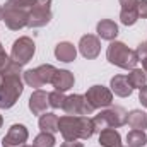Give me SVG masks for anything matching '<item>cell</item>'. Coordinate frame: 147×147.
<instances>
[{
	"label": "cell",
	"instance_id": "6da1fadb",
	"mask_svg": "<svg viewBox=\"0 0 147 147\" xmlns=\"http://www.w3.org/2000/svg\"><path fill=\"white\" fill-rule=\"evenodd\" d=\"M21 74H22L21 65H17L16 62H10L9 67L3 72H0V108L2 110L12 108L21 98L24 91Z\"/></svg>",
	"mask_w": 147,
	"mask_h": 147
},
{
	"label": "cell",
	"instance_id": "7a4b0ae2",
	"mask_svg": "<svg viewBox=\"0 0 147 147\" xmlns=\"http://www.w3.org/2000/svg\"><path fill=\"white\" fill-rule=\"evenodd\" d=\"M58 132L65 140H87L94 135V123L89 116L63 115L58 118Z\"/></svg>",
	"mask_w": 147,
	"mask_h": 147
},
{
	"label": "cell",
	"instance_id": "3957f363",
	"mask_svg": "<svg viewBox=\"0 0 147 147\" xmlns=\"http://www.w3.org/2000/svg\"><path fill=\"white\" fill-rule=\"evenodd\" d=\"M34 2L36 0H7L3 5V17H2L5 26L12 31L26 28Z\"/></svg>",
	"mask_w": 147,
	"mask_h": 147
},
{
	"label": "cell",
	"instance_id": "277c9868",
	"mask_svg": "<svg viewBox=\"0 0 147 147\" xmlns=\"http://www.w3.org/2000/svg\"><path fill=\"white\" fill-rule=\"evenodd\" d=\"M106 58L111 65H116L125 70H132L139 63V55L135 50H130L121 41H113L106 50Z\"/></svg>",
	"mask_w": 147,
	"mask_h": 147
},
{
	"label": "cell",
	"instance_id": "5b68a950",
	"mask_svg": "<svg viewBox=\"0 0 147 147\" xmlns=\"http://www.w3.org/2000/svg\"><path fill=\"white\" fill-rule=\"evenodd\" d=\"M94 132H101L106 128H120L127 123V111L121 106H108V110L101 111L92 118Z\"/></svg>",
	"mask_w": 147,
	"mask_h": 147
},
{
	"label": "cell",
	"instance_id": "8992f818",
	"mask_svg": "<svg viewBox=\"0 0 147 147\" xmlns=\"http://www.w3.org/2000/svg\"><path fill=\"white\" fill-rule=\"evenodd\" d=\"M36 53V45L31 38L28 36H21L19 39L14 41L12 45V51H10V60L16 62L17 65H26L31 62V58Z\"/></svg>",
	"mask_w": 147,
	"mask_h": 147
},
{
	"label": "cell",
	"instance_id": "52a82bcc",
	"mask_svg": "<svg viewBox=\"0 0 147 147\" xmlns=\"http://www.w3.org/2000/svg\"><path fill=\"white\" fill-rule=\"evenodd\" d=\"M51 21V0H36L31 14L28 28H43Z\"/></svg>",
	"mask_w": 147,
	"mask_h": 147
},
{
	"label": "cell",
	"instance_id": "ba28073f",
	"mask_svg": "<svg viewBox=\"0 0 147 147\" xmlns=\"http://www.w3.org/2000/svg\"><path fill=\"white\" fill-rule=\"evenodd\" d=\"M84 96H86V101L91 105L92 110L108 108L113 103V92H111V89L105 87V86H92L87 89V92Z\"/></svg>",
	"mask_w": 147,
	"mask_h": 147
},
{
	"label": "cell",
	"instance_id": "9c48e42d",
	"mask_svg": "<svg viewBox=\"0 0 147 147\" xmlns=\"http://www.w3.org/2000/svg\"><path fill=\"white\" fill-rule=\"evenodd\" d=\"M63 111L67 115H74V116H89V115H92L94 110L86 101L84 94H72V96H67V99L63 103Z\"/></svg>",
	"mask_w": 147,
	"mask_h": 147
},
{
	"label": "cell",
	"instance_id": "30bf717a",
	"mask_svg": "<svg viewBox=\"0 0 147 147\" xmlns=\"http://www.w3.org/2000/svg\"><path fill=\"white\" fill-rule=\"evenodd\" d=\"M28 137H29V132L24 125L21 123H14L7 135L3 137L2 140V146L3 147H26V142H28Z\"/></svg>",
	"mask_w": 147,
	"mask_h": 147
},
{
	"label": "cell",
	"instance_id": "8fae6325",
	"mask_svg": "<svg viewBox=\"0 0 147 147\" xmlns=\"http://www.w3.org/2000/svg\"><path fill=\"white\" fill-rule=\"evenodd\" d=\"M79 51L84 58L87 60H94L98 58L99 51H101V41L99 38L94 36V34H86V36L80 38L79 41Z\"/></svg>",
	"mask_w": 147,
	"mask_h": 147
},
{
	"label": "cell",
	"instance_id": "7c38bea8",
	"mask_svg": "<svg viewBox=\"0 0 147 147\" xmlns=\"http://www.w3.org/2000/svg\"><path fill=\"white\" fill-rule=\"evenodd\" d=\"M110 87H111V92H115L120 98H128L134 92V87L130 86L127 75H115L110 82Z\"/></svg>",
	"mask_w": 147,
	"mask_h": 147
},
{
	"label": "cell",
	"instance_id": "4fadbf2b",
	"mask_svg": "<svg viewBox=\"0 0 147 147\" xmlns=\"http://www.w3.org/2000/svg\"><path fill=\"white\" fill-rule=\"evenodd\" d=\"M46 106H50L48 103V94L41 89H36L31 98H29V110L33 115H43L46 111Z\"/></svg>",
	"mask_w": 147,
	"mask_h": 147
},
{
	"label": "cell",
	"instance_id": "5bb4252c",
	"mask_svg": "<svg viewBox=\"0 0 147 147\" xmlns=\"http://www.w3.org/2000/svg\"><path fill=\"white\" fill-rule=\"evenodd\" d=\"M74 82H75V79H74V74L69 72V70H58L57 69V72L53 75V80H51V84H53V87L57 89V91H69L70 87H74Z\"/></svg>",
	"mask_w": 147,
	"mask_h": 147
},
{
	"label": "cell",
	"instance_id": "9a60e30c",
	"mask_svg": "<svg viewBox=\"0 0 147 147\" xmlns=\"http://www.w3.org/2000/svg\"><path fill=\"white\" fill-rule=\"evenodd\" d=\"M55 57L60 62L70 63V62L75 60V57H77V48L74 46L72 43H69V41H62V43H58L55 46Z\"/></svg>",
	"mask_w": 147,
	"mask_h": 147
},
{
	"label": "cell",
	"instance_id": "2e32d148",
	"mask_svg": "<svg viewBox=\"0 0 147 147\" xmlns=\"http://www.w3.org/2000/svg\"><path fill=\"white\" fill-rule=\"evenodd\" d=\"M96 31H98V36L101 38V39H108V41H113V39H116V36H118V26L111 19L99 21L98 26H96Z\"/></svg>",
	"mask_w": 147,
	"mask_h": 147
},
{
	"label": "cell",
	"instance_id": "e0dca14e",
	"mask_svg": "<svg viewBox=\"0 0 147 147\" xmlns=\"http://www.w3.org/2000/svg\"><path fill=\"white\" fill-rule=\"evenodd\" d=\"M99 144L103 147H121V137L118 130L115 128H106L99 132Z\"/></svg>",
	"mask_w": 147,
	"mask_h": 147
},
{
	"label": "cell",
	"instance_id": "ac0fdd59",
	"mask_svg": "<svg viewBox=\"0 0 147 147\" xmlns=\"http://www.w3.org/2000/svg\"><path fill=\"white\" fill-rule=\"evenodd\" d=\"M127 123L134 130H146L147 128V113L140 110H132L127 113Z\"/></svg>",
	"mask_w": 147,
	"mask_h": 147
},
{
	"label": "cell",
	"instance_id": "d6986e66",
	"mask_svg": "<svg viewBox=\"0 0 147 147\" xmlns=\"http://www.w3.org/2000/svg\"><path fill=\"white\" fill-rule=\"evenodd\" d=\"M39 128L41 132H50L55 134L58 132V116L55 113H45L39 118Z\"/></svg>",
	"mask_w": 147,
	"mask_h": 147
},
{
	"label": "cell",
	"instance_id": "ffe728a7",
	"mask_svg": "<svg viewBox=\"0 0 147 147\" xmlns=\"http://www.w3.org/2000/svg\"><path fill=\"white\" fill-rule=\"evenodd\" d=\"M127 79H128V82H130V86L134 87V89H140V87H144L147 82V74L142 70V69H132L130 74L127 75Z\"/></svg>",
	"mask_w": 147,
	"mask_h": 147
},
{
	"label": "cell",
	"instance_id": "44dd1931",
	"mask_svg": "<svg viewBox=\"0 0 147 147\" xmlns=\"http://www.w3.org/2000/svg\"><path fill=\"white\" fill-rule=\"evenodd\" d=\"M127 142L128 147H144L147 144V135L144 134V130H132L127 135Z\"/></svg>",
	"mask_w": 147,
	"mask_h": 147
},
{
	"label": "cell",
	"instance_id": "7402d4cb",
	"mask_svg": "<svg viewBox=\"0 0 147 147\" xmlns=\"http://www.w3.org/2000/svg\"><path fill=\"white\" fill-rule=\"evenodd\" d=\"M36 72H38V75H39V79H41L43 84H51L57 69H55L53 65H50V63H45V65H39V67H38Z\"/></svg>",
	"mask_w": 147,
	"mask_h": 147
},
{
	"label": "cell",
	"instance_id": "603a6c76",
	"mask_svg": "<svg viewBox=\"0 0 147 147\" xmlns=\"http://www.w3.org/2000/svg\"><path fill=\"white\" fill-rule=\"evenodd\" d=\"M55 135L53 134H50V132H41L39 135L34 137V142H33V146L36 147H55Z\"/></svg>",
	"mask_w": 147,
	"mask_h": 147
},
{
	"label": "cell",
	"instance_id": "cb8c5ba5",
	"mask_svg": "<svg viewBox=\"0 0 147 147\" xmlns=\"http://www.w3.org/2000/svg\"><path fill=\"white\" fill-rule=\"evenodd\" d=\"M24 75V82L29 86V87H34V89H39L41 86H43V82H41V79H39V75H38L36 69H31V70H26V72L22 74Z\"/></svg>",
	"mask_w": 147,
	"mask_h": 147
},
{
	"label": "cell",
	"instance_id": "d4e9b609",
	"mask_svg": "<svg viewBox=\"0 0 147 147\" xmlns=\"http://www.w3.org/2000/svg\"><path fill=\"white\" fill-rule=\"evenodd\" d=\"M65 99H67V96L63 94V91H57L55 89L53 92L48 94V103H50L51 108H63Z\"/></svg>",
	"mask_w": 147,
	"mask_h": 147
},
{
	"label": "cell",
	"instance_id": "484cf974",
	"mask_svg": "<svg viewBox=\"0 0 147 147\" xmlns=\"http://www.w3.org/2000/svg\"><path fill=\"white\" fill-rule=\"evenodd\" d=\"M137 19H139L137 9H130V10H121V12H120V21H121V24H125V26H134V24L137 22Z\"/></svg>",
	"mask_w": 147,
	"mask_h": 147
},
{
	"label": "cell",
	"instance_id": "4316f807",
	"mask_svg": "<svg viewBox=\"0 0 147 147\" xmlns=\"http://www.w3.org/2000/svg\"><path fill=\"white\" fill-rule=\"evenodd\" d=\"M137 55H139V62H142V67H144V72L147 74V41H142L139 46H137Z\"/></svg>",
	"mask_w": 147,
	"mask_h": 147
},
{
	"label": "cell",
	"instance_id": "83f0119b",
	"mask_svg": "<svg viewBox=\"0 0 147 147\" xmlns=\"http://www.w3.org/2000/svg\"><path fill=\"white\" fill-rule=\"evenodd\" d=\"M12 60H10V57H7V53H5V50H3V46L0 45V72H3L7 67H9V63H10Z\"/></svg>",
	"mask_w": 147,
	"mask_h": 147
},
{
	"label": "cell",
	"instance_id": "f1b7e54d",
	"mask_svg": "<svg viewBox=\"0 0 147 147\" xmlns=\"http://www.w3.org/2000/svg\"><path fill=\"white\" fill-rule=\"evenodd\" d=\"M137 12H139V17L147 19V0H139V3H137Z\"/></svg>",
	"mask_w": 147,
	"mask_h": 147
},
{
	"label": "cell",
	"instance_id": "f546056e",
	"mask_svg": "<svg viewBox=\"0 0 147 147\" xmlns=\"http://www.w3.org/2000/svg\"><path fill=\"white\" fill-rule=\"evenodd\" d=\"M139 0H120L121 10H130V9H137Z\"/></svg>",
	"mask_w": 147,
	"mask_h": 147
},
{
	"label": "cell",
	"instance_id": "4dcf8cb0",
	"mask_svg": "<svg viewBox=\"0 0 147 147\" xmlns=\"http://www.w3.org/2000/svg\"><path fill=\"white\" fill-rule=\"evenodd\" d=\"M139 101L142 103V106L147 108V84L144 87H140V92H139Z\"/></svg>",
	"mask_w": 147,
	"mask_h": 147
},
{
	"label": "cell",
	"instance_id": "1f68e13d",
	"mask_svg": "<svg viewBox=\"0 0 147 147\" xmlns=\"http://www.w3.org/2000/svg\"><path fill=\"white\" fill-rule=\"evenodd\" d=\"M60 147H84L82 142H77V140H65Z\"/></svg>",
	"mask_w": 147,
	"mask_h": 147
},
{
	"label": "cell",
	"instance_id": "d6a6232c",
	"mask_svg": "<svg viewBox=\"0 0 147 147\" xmlns=\"http://www.w3.org/2000/svg\"><path fill=\"white\" fill-rule=\"evenodd\" d=\"M2 17H3V7L0 5V21H2Z\"/></svg>",
	"mask_w": 147,
	"mask_h": 147
},
{
	"label": "cell",
	"instance_id": "836d02e7",
	"mask_svg": "<svg viewBox=\"0 0 147 147\" xmlns=\"http://www.w3.org/2000/svg\"><path fill=\"white\" fill-rule=\"evenodd\" d=\"M2 125H3V118H2V115H0V128H2Z\"/></svg>",
	"mask_w": 147,
	"mask_h": 147
},
{
	"label": "cell",
	"instance_id": "e575fe53",
	"mask_svg": "<svg viewBox=\"0 0 147 147\" xmlns=\"http://www.w3.org/2000/svg\"><path fill=\"white\" fill-rule=\"evenodd\" d=\"M26 147H36V146H26Z\"/></svg>",
	"mask_w": 147,
	"mask_h": 147
},
{
	"label": "cell",
	"instance_id": "d590c367",
	"mask_svg": "<svg viewBox=\"0 0 147 147\" xmlns=\"http://www.w3.org/2000/svg\"><path fill=\"white\" fill-rule=\"evenodd\" d=\"M127 147H128V146H127Z\"/></svg>",
	"mask_w": 147,
	"mask_h": 147
}]
</instances>
